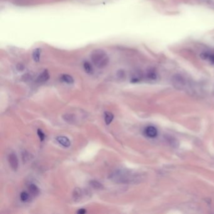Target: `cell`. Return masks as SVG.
I'll return each mask as SVG.
<instances>
[{
	"mask_svg": "<svg viewBox=\"0 0 214 214\" xmlns=\"http://www.w3.org/2000/svg\"><path fill=\"white\" fill-rule=\"evenodd\" d=\"M201 57H203V58H204V59L209 60L210 62L214 64V54H213L212 53H205V54H203Z\"/></svg>",
	"mask_w": 214,
	"mask_h": 214,
	"instance_id": "obj_13",
	"label": "cell"
},
{
	"mask_svg": "<svg viewBox=\"0 0 214 214\" xmlns=\"http://www.w3.org/2000/svg\"><path fill=\"white\" fill-rule=\"evenodd\" d=\"M49 79V74L47 70H44L43 72L40 74L36 79L37 82L38 83H43L48 80Z\"/></svg>",
	"mask_w": 214,
	"mask_h": 214,
	"instance_id": "obj_7",
	"label": "cell"
},
{
	"mask_svg": "<svg viewBox=\"0 0 214 214\" xmlns=\"http://www.w3.org/2000/svg\"><path fill=\"white\" fill-rule=\"evenodd\" d=\"M82 191L80 188H76L74 190L72 197L73 199L75 201H79L81 200L82 197Z\"/></svg>",
	"mask_w": 214,
	"mask_h": 214,
	"instance_id": "obj_6",
	"label": "cell"
},
{
	"mask_svg": "<svg viewBox=\"0 0 214 214\" xmlns=\"http://www.w3.org/2000/svg\"><path fill=\"white\" fill-rule=\"evenodd\" d=\"M64 119L67 123L72 124L76 121V116L72 114H66L63 116Z\"/></svg>",
	"mask_w": 214,
	"mask_h": 214,
	"instance_id": "obj_10",
	"label": "cell"
},
{
	"mask_svg": "<svg viewBox=\"0 0 214 214\" xmlns=\"http://www.w3.org/2000/svg\"><path fill=\"white\" fill-rule=\"evenodd\" d=\"M40 54H41V50L36 48L33 52V58L35 62H39L40 59Z\"/></svg>",
	"mask_w": 214,
	"mask_h": 214,
	"instance_id": "obj_15",
	"label": "cell"
},
{
	"mask_svg": "<svg viewBox=\"0 0 214 214\" xmlns=\"http://www.w3.org/2000/svg\"><path fill=\"white\" fill-rule=\"evenodd\" d=\"M86 212H87V211L84 209H80L78 211H77V213H79V214H83V213H85Z\"/></svg>",
	"mask_w": 214,
	"mask_h": 214,
	"instance_id": "obj_19",
	"label": "cell"
},
{
	"mask_svg": "<svg viewBox=\"0 0 214 214\" xmlns=\"http://www.w3.org/2000/svg\"><path fill=\"white\" fill-rule=\"evenodd\" d=\"M110 178L112 180L116 183H123V184L129 183L133 180L131 173L126 170H117L114 172L111 175Z\"/></svg>",
	"mask_w": 214,
	"mask_h": 214,
	"instance_id": "obj_2",
	"label": "cell"
},
{
	"mask_svg": "<svg viewBox=\"0 0 214 214\" xmlns=\"http://www.w3.org/2000/svg\"><path fill=\"white\" fill-rule=\"evenodd\" d=\"M28 189H29V191H30V193L33 195H37L39 194V192H40L39 188L35 184H30V185L28 186Z\"/></svg>",
	"mask_w": 214,
	"mask_h": 214,
	"instance_id": "obj_11",
	"label": "cell"
},
{
	"mask_svg": "<svg viewBox=\"0 0 214 214\" xmlns=\"http://www.w3.org/2000/svg\"><path fill=\"white\" fill-rule=\"evenodd\" d=\"M8 162L11 168L14 171H16L18 167V160L16 154L14 153H10L8 156Z\"/></svg>",
	"mask_w": 214,
	"mask_h": 214,
	"instance_id": "obj_3",
	"label": "cell"
},
{
	"mask_svg": "<svg viewBox=\"0 0 214 214\" xmlns=\"http://www.w3.org/2000/svg\"><path fill=\"white\" fill-rule=\"evenodd\" d=\"M89 184L95 190H102L104 188L103 185L97 180H91L89 182Z\"/></svg>",
	"mask_w": 214,
	"mask_h": 214,
	"instance_id": "obj_8",
	"label": "cell"
},
{
	"mask_svg": "<svg viewBox=\"0 0 214 214\" xmlns=\"http://www.w3.org/2000/svg\"><path fill=\"white\" fill-rule=\"evenodd\" d=\"M20 198L23 201H27L29 199V195L25 191L21 192L20 194Z\"/></svg>",
	"mask_w": 214,
	"mask_h": 214,
	"instance_id": "obj_17",
	"label": "cell"
},
{
	"mask_svg": "<svg viewBox=\"0 0 214 214\" xmlns=\"http://www.w3.org/2000/svg\"><path fill=\"white\" fill-rule=\"evenodd\" d=\"M114 119V115L113 113L110 112H105L104 113V120L105 123L107 125H109L111 123Z\"/></svg>",
	"mask_w": 214,
	"mask_h": 214,
	"instance_id": "obj_9",
	"label": "cell"
},
{
	"mask_svg": "<svg viewBox=\"0 0 214 214\" xmlns=\"http://www.w3.org/2000/svg\"><path fill=\"white\" fill-rule=\"evenodd\" d=\"M144 134L149 138H154L158 135V130L154 126H148L144 129Z\"/></svg>",
	"mask_w": 214,
	"mask_h": 214,
	"instance_id": "obj_4",
	"label": "cell"
},
{
	"mask_svg": "<svg viewBox=\"0 0 214 214\" xmlns=\"http://www.w3.org/2000/svg\"><path fill=\"white\" fill-rule=\"evenodd\" d=\"M83 68H84V70L87 73L91 74L92 72V67L89 62H85L83 64Z\"/></svg>",
	"mask_w": 214,
	"mask_h": 214,
	"instance_id": "obj_16",
	"label": "cell"
},
{
	"mask_svg": "<svg viewBox=\"0 0 214 214\" xmlns=\"http://www.w3.org/2000/svg\"><path fill=\"white\" fill-rule=\"evenodd\" d=\"M56 140L57 141L58 143H60L62 146H63L64 147H69L71 144L69 139L67 137H66V136H58V137L56 138Z\"/></svg>",
	"mask_w": 214,
	"mask_h": 214,
	"instance_id": "obj_5",
	"label": "cell"
},
{
	"mask_svg": "<svg viewBox=\"0 0 214 214\" xmlns=\"http://www.w3.org/2000/svg\"><path fill=\"white\" fill-rule=\"evenodd\" d=\"M32 158H33L32 155L27 151H25L22 153V160L24 163L28 162Z\"/></svg>",
	"mask_w": 214,
	"mask_h": 214,
	"instance_id": "obj_12",
	"label": "cell"
},
{
	"mask_svg": "<svg viewBox=\"0 0 214 214\" xmlns=\"http://www.w3.org/2000/svg\"><path fill=\"white\" fill-rule=\"evenodd\" d=\"M61 78L64 82L67 83H73L74 82L73 77L69 75H67V74H64L62 76Z\"/></svg>",
	"mask_w": 214,
	"mask_h": 214,
	"instance_id": "obj_14",
	"label": "cell"
},
{
	"mask_svg": "<svg viewBox=\"0 0 214 214\" xmlns=\"http://www.w3.org/2000/svg\"><path fill=\"white\" fill-rule=\"evenodd\" d=\"M91 60L95 66L102 69L107 66L109 58L107 53L101 49H97L93 51L91 55Z\"/></svg>",
	"mask_w": 214,
	"mask_h": 214,
	"instance_id": "obj_1",
	"label": "cell"
},
{
	"mask_svg": "<svg viewBox=\"0 0 214 214\" xmlns=\"http://www.w3.org/2000/svg\"><path fill=\"white\" fill-rule=\"evenodd\" d=\"M37 134H38V136H39L40 141H43V140H44L45 138V135L44 134V133H43L41 129H38V130H37Z\"/></svg>",
	"mask_w": 214,
	"mask_h": 214,
	"instance_id": "obj_18",
	"label": "cell"
}]
</instances>
